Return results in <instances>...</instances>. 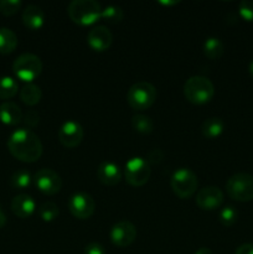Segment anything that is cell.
<instances>
[{
	"instance_id": "6da1fadb",
	"label": "cell",
	"mask_w": 253,
	"mask_h": 254,
	"mask_svg": "<svg viewBox=\"0 0 253 254\" xmlns=\"http://www.w3.org/2000/svg\"><path fill=\"white\" fill-rule=\"evenodd\" d=\"M10 154L22 163H35L42 155V143L37 134L26 128L12 131L7 140Z\"/></svg>"
},
{
	"instance_id": "7a4b0ae2",
	"label": "cell",
	"mask_w": 253,
	"mask_h": 254,
	"mask_svg": "<svg viewBox=\"0 0 253 254\" xmlns=\"http://www.w3.org/2000/svg\"><path fill=\"white\" fill-rule=\"evenodd\" d=\"M67 14L74 24L89 26L101 19L102 6L94 0H73L67 7Z\"/></svg>"
},
{
	"instance_id": "3957f363",
	"label": "cell",
	"mask_w": 253,
	"mask_h": 254,
	"mask_svg": "<svg viewBox=\"0 0 253 254\" xmlns=\"http://www.w3.org/2000/svg\"><path fill=\"white\" fill-rule=\"evenodd\" d=\"M184 96L192 104H206L215 96V86L207 77L192 76L184 84Z\"/></svg>"
},
{
	"instance_id": "277c9868",
	"label": "cell",
	"mask_w": 253,
	"mask_h": 254,
	"mask_svg": "<svg viewBox=\"0 0 253 254\" xmlns=\"http://www.w3.org/2000/svg\"><path fill=\"white\" fill-rule=\"evenodd\" d=\"M156 88L145 81L136 82L126 93V102L135 111H146L156 101Z\"/></svg>"
},
{
	"instance_id": "5b68a950",
	"label": "cell",
	"mask_w": 253,
	"mask_h": 254,
	"mask_svg": "<svg viewBox=\"0 0 253 254\" xmlns=\"http://www.w3.org/2000/svg\"><path fill=\"white\" fill-rule=\"evenodd\" d=\"M170 186L179 198H190L197 190V175L189 168H179L171 175Z\"/></svg>"
},
{
	"instance_id": "8992f818",
	"label": "cell",
	"mask_w": 253,
	"mask_h": 254,
	"mask_svg": "<svg viewBox=\"0 0 253 254\" xmlns=\"http://www.w3.org/2000/svg\"><path fill=\"white\" fill-rule=\"evenodd\" d=\"M226 192L233 201L250 202L253 200V175L238 173L231 176L226 183Z\"/></svg>"
},
{
	"instance_id": "52a82bcc",
	"label": "cell",
	"mask_w": 253,
	"mask_h": 254,
	"mask_svg": "<svg viewBox=\"0 0 253 254\" xmlns=\"http://www.w3.org/2000/svg\"><path fill=\"white\" fill-rule=\"evenodd\" d=\"M15 76L26 83H32L42 72V61L37 55L22 54L12 64Z\"/></svg>"
},
{
	"instance_id": "ba28073f",
	"label": "cell",
	"mask_w": 253,
	"mask_h": 254,
	"mask_svg": "<svg viewBox=\"0 0 253 254\" xmlns=\"http://www.w3.org/2000/svg\"><path fill=\"white\" fill-rule=\"evenodd\" d=\"M150 175L151 168L146 159L134 156L126 161V168H124V176H126V183L130 186H134V188L144 186L150 179Z\"/></svg>"
},
{
	"instance_id": "9c48e42d",
	"label": "cell",
	"mask_w": 253,
	"mask_h": 254,
	"mask_svg": "<svg viewBox=\"0 0 253 254\" xmlns=\"http://www.w3.org/2000/svg\"><path fill=\"white\" fill-rule=\"evenodd\" d=\"M68 210L73 217L78 220H88L96 210L94 198L87 192H76L69 197Z\"/></svg>"
},
{
	"instance_id": "30bf717a",
	"label": "cell",
	"mask_w": 253,
	"mask_h": 254,
	"mask_svg": "<svg viewBox=\"0 0 253 254\" xmlns=\"http://www.w3.org/2000/svg\"><path fill=\"white\" fill-rule=\"evenodd\" d=\"M35 186L45 195H56L62 189V179L60 174L52 169H40L34 176Z\"/></svg>"
},
{
	"instance_id": "8fae6325",
	"label": "cell",
	"mask_w": 253,
	"mask_h": 254,
	"mask_svg": "<svg viewBox=\"0 0 253 254\" xmlns=\"http://www.w3.org/2000/svg\"><path fill=\"white\" fill-rule=\"evenodd\" d=\"M84 136L83 127L74 121H67L60 127L59 140L64 148L73 149L82 143Z\"/></svg>"
},
{
	"instance_id": "7c38bea8",
	"label": "cell",
	"mask_w": 253,
	"mask_h": 254,
	"mask_svg": "<svg viewBox=\"0 0 253 254\" xmlns=\"http://www.w3.org/2000/svg\"><path fill=\"white\" fill-rule=\"evenodd\" d=\"M136 227L129 221H121L113 225L109 232L112 243L117 247H128L135 241L136 238Z\"/></svg>"
},
{
	"instance_id": "4fadbf2b",
	"label": "cell",
	"mask_w": 253,
	"mask_h": 254,
	"mask_svg": "<svg viewBox=\"0 0 253 254\" xmlns=\"http://www.w3.org/2000/svg\"><path fill=\"white\" fill-rule=\"evenodd\" d=\"M222 190L217 186H205L196 195V205L203 211H213L223 203Z\"/></svg>"
},
{
	"instance_id": "5bb4252c",
	"label": "cell",
	"mask_w": 253,
	"mask_h": 254,
	"mask_svg": "<svg viewBox=\"0 0 253 254\" xmlns=\"http://www.w3.org/2000/svg\"><path fill=\"white\" fill-rule=\"evenodd\" d=\"M112 42H113V35L111 30L103 25L94 26L87 35V44L96 52L107 51L111 47Z\"/></svg>"
},
{
	"instance_id": "9a60e30c",
	"label": "cell",
	"mask_w": 253,
	"mask_h": 254,
	"mask_svg": "<svg viewBox=\"0 0 253 254\" xmlns=\"http://www.w3.org/2000/svg\"><path fill=\"white\" fill-rule=\"evenodd\" d=\"M97 179L106 186H114L121 183L122 170L113 161H103L97 169Z\"/></svg>"
},
{
	"instance_id": "2e32d148",
	"label": "cell",
	"mask_w": 253,
	"mask_h": 254,
	"mask_svg": "<svg viewBox=\"0 0 253 254\" xmlns=\"http://www.w3.org/2000/svg\"><path fill=\"white\" fill-rule=\"evenodd\" d=\"M11 211L15 216L19 218H29L34 215L36 210V203L35 200L27 193H20L16 195L11 201Z\"/></svg>"
},
{
	"instance_id": "e0dca14e",
	"label": "cell",
	"mask_w": 253,
	"mask_h": 254,
	"mask_svg": "<svg viewBox=\"0 0 253 254\" xmlns=\"http://www.w3.org/2000/svg\"><path fill=\"white\" fill-rule=\"evenodd\" d=\"M22 22L27 29L36 31L40 30L45 24V12L37 5H29L25 7L22 12Z\"/></svg>"
},
{
	"instance_id": "ac0fdd59",
	"label": "cell",
	"mask_w": 253,
	"mask_h": 254,
	"mask_svg": "<svg viewBox=\"0 0 253 254\" xmlns=\"http://www.w3.org/2000/svg\"><path fill=\"white\" fill-rule=\"evenodd\" d=\"M21 108L14 102H4L0 104V121L6 126H17L22 122Z\"/></svg>"
},
{
	"instance_id": "d6986e66",
	"label": "cell",
	"mask_w": 253,
	"mask_h": 254,
	"mask_svg": "<svg viewBox=\"0 0 253 254\" xmlns=\"http://www.w3.org/2000/svg\"><path fill=\"white\" fill-rule=\"evenodd\" d=\"M225 130V122L220 117H210L201 126V133L206 139H217Z\"/></svg>"
},
{
	"instance_id": "ffe728a7",
	"label": "cell",
	"mask_w": 253,
	"mask_h": 254,
	"mask_svg": "<svg viewBox=\"0 0 253 254\" xmlns=\"http://www.w3.org/2000/svg\"><path fill=\"white\" fill-rule=\"evenodd\" d=\"M20 98L26 106H36L42 98V91L37 84L26 83L20 89Z\"/></svg>"
},
{
	"instance_id": "44dd1931",
	"label": "cell",
	"mask_w": 253,
	"mask_h": 254,
	"mask_svg": "<svg viewBox=\"0 0 253 254\" xmlns=\"http://www.w3.org/2000/svg\"><path fill=\"white\" fill-rule=\"evenodd\" d=\"M202 50L207 59L218 60L220 57H222L223 52H225V45L218 37L210 36L203 42Z\"/></svg>"
},
{
	"instance_id": "7402d4cb",
	"label": "cell",
	"mask_w": 253,
	"mask_h": 254,
	"mask_svg": "<svg viewBox=\"0 0 253 254\" xmlns=\"http://www.w3.org/2000/svg\"><path fill=\"white\" fill-rule=\"evenodd\" d=\"M17 46V37L12 30L0 27V54H11Z\"/></svg>"
},
{
	"instance_id": "603a6c76",
	"label": "cell",
	"mask_w": 253,
	"mask_h": 254,
	"mask_svg": "<svg viewBox=\"0 0 253 254\" xmlns=\"http://www.w3.org/2000/svg\"><path fill=\"white\" fill-rule=\"evenodd\" d=\"M19 92V83L12 77H0V99H10Z\"/></svg>"
},
{
	"instance_id": "cb8c5ba5",
	"label": "cell",
	"mask_w": 253,
	"mask_h": 254,
	"mask_svg": "<svg viewBox=\"0 0 253 254\" xmlns=\"http://www.w3.org/2000/svg\"><path fill=\"white\" fill-rule=\"evenodd\" d=\"M32 180H34V178L31 176V174L27 170L21 169V170H17L12 174L11 178H10V185L15 190H25L31 185Z\"/></svg>"
},
{
	"instance_id": "d4e9b609",
	"label": "cell",
	"mask_w": 253,
	"mask_h": 254,
	"mask_svg": "<svg viewBox=\"0 0 253 254\" xmlns=\"http://www.w3.org/2000/svg\"><path fill=\"white\" fill-rule=\"evenodd\" d=\"M131 127L140 134H150L154 130V122L150 117L144 114H135L131 118Z\"/></svg>"
},
{
	"instance_id": "484cf974",
	"label": "cell",
	"mask_w": 253,
	"mask_h": 254,
	"mask_svg": "<svg viewBox=\"0 0 253 254\" xmlns=\"http://www.w3.org/2000/svg\"><path fill=\"white\" fill-rule=\"evenodd\" d=\"M123 17L124 11L118 5H108L106 7H102L101 19H103L108 24H119Z\"/></svg>"
},
{
	"instance_id": "4316f807",
	"label": "cell",
	"mask_w": 253,
	"mask_h": 254,
	"mask_svg": "<svg viewBox=\"0 0 253 254\" xmlns=\"http://www.w3.org/2000/svg\"><path fill=\"white\" fill-rule=\"evenodd\" d=\"M59 206L55 202H51V201L44 202L39 207V216L44 222H52V221H55L59 217Z\"/></svg>"
},
{
	"instance_id": "83f0119b",
	"label": "cell",
	"mask_w": 253,
	"mask_h": 254,
	"mask_svg": "<svg viewBox=\"0 0 253 254\" xmlns=\"http://www.w3.org/2000/svg\"><path fill=\"white\" fill-rule=\"evenodd\" d=\"M238 217V212L233 206H225L222 210L220 211L218 215V220H220L221 225L225 227H231L236 223Z\"/></svg>"
},
{
	"instance_id": "f1b7e54d",
	"label": "cell",
	"mask_w": 253,
	"mask_h": 254,
	"mask_svg": "<svg viewBox=\"0 0 253 254\" xmlns=\"http://www.w3.org/2000/svg\"><path fill=\"white\" fill-rule=\"evenodd\" d=\"M20 0H0V12L5 16H12L21 9Z\"/></svg>"
},
{
	"instance_id": "f546056e",
	"label": "cell",
	"mask_w": 253,
	"mask_h": 254,
	"mask_svg": "<svg viewBox=\"0 0 253 254\" xmlns=\"http://www.w3.org/2000/svg\"><path fill=\"white\" fill-rule=\"evenodd\" d=\"M240 16L246 21H253V0H243L238 6Z\"/></svg>"
},
{
	"instance_id": "4dcf8cb0",
	"label": "cell",
	"mask_w": 253,
	"mask_h": 254,
	"mask_svg": "<svg viewBox=\"0 0 253 254\" xmlns=\"http://www.w3.org/2000/svg\"><path fill=\"white\" fill-rule=\"evenodd\" d=\"M22 122H24L27 127H30V128H35L40 122L39 112L35 111V109H29V111L24 114V117H22Z\"/></svg>"
},
{
	"instance_id": "1f68e13d",
	"label": "cell",
	"mask_w": 253,
	"mask_h": 254,
	"mask_svg": "<svg viewBox=\"0 0 253 254\" xmlns=\"http://www.w3.org/2000/svg\"><path fill=\"white\" fill-rule=\"evenodd\" d=\"M164 159V153L160 149H153L148 153L146 156V161H148L150 165H156V164H160Z\"/></svg>"
},
{
	"instance_id": "d6a6232c",
	"label": "cell",
	"mask_w": 253,
	"mask_h": 254,
	"mask_svg": "<svg viewBox=\"0 0 253 254\" xmlns=\"http://www.w3.org/2000/svg\"><path fill=\"white\" fill-rule=\"evenodd\" d=\"M83 254H106V250L101 243L91 242L84 247Z\"/></svg>"
},
{
	"instance_id": "836d02e7",
	"label": "cell",
	"mask_w": 253,
	"mask_h": 254,
	"mask_svg": "<svg viewBox=\"0 0 253 254\" xmlns=\"http://www.w3.org/2000/svg\"><path fill=\"white\" fill-rule=\"evenodd\" d=\"M235 254H253V243H243L236 250Z\"/></svg>"
},
{
	"instance_id": "e575fe53",
	"label": "cell",
	"mask_w": 253,
	"mask_h": 254,
	"mask_svg": "<svg viewBox=\"0 0 253 254\" xmlns=\"http://www.w3.org/2000/svg\"><path fill=\"white\" fill-rule=\"evenodd\" d=\"M6 216H5L4 211L1 210V207H0V228L4 227L5 225H6Z\"/></svg>"
},
{
	"instance_id": "d590c367",
	"label": "cell",
	"mask_w": 253,
	"mask_h": 254,
	"mask_svg": "<svg viewBox=\"0 0 253 254\" xmlns=\"http://www.w3.org/2000/svg\"><path fill=\"white\" fill-rule=\"evenodd\" d=\"M195 254H212V252H211L210 248H207V247H201L200 250L196 251Z\"/></svg>"
},
{
	"instance_id": "8d00e7d4",
	"label": "cell",
	"mask_w": 253,
	"mask_h": 254,
	"mask_svg": "<svg viewBox=\"0 0 253 254\" xmlns=\"http://www.w3.org/2000/svg\"><path fill=\"white\" fill-rule=\"evenodd\" d=\"M159 4L161 5H165V6H170V5H176L179 4V1H160Z\"/></svg>"
},
{
	"instance_id": "74e56055",
	"label": "cell",
	"mask_w": 253,
	"mask_h": 254,
	"mask_svg": "<svg viewBox=\"0 0 253 254\" xmlns=\"http://www.w3.org/2000/svg\"><path fill=\"white\" fill-rule=\"evenodd\" d=\"M248 73L251 74V77H253V60L248 64Z\"/></svg>"
}]
</instances>
